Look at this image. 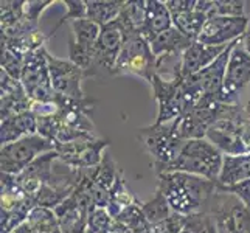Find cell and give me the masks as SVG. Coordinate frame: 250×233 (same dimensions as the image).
Instances as JSON below:
<instances>
[{"instance_id":"1","label":"cell","mask_w":250,"mask_h":233,"mask_svg":"<svg viewBox=\"0 0 250 233\" xmlns=\"http://www.w3.org/2000/svg\"><path fill=\"white\" fill-rule=\"evenodd\" d=\"M157 190L167 197L172 212L191 216L208 212L218 185L205 177L188 172H163L159 174Z\"/></svg>"},{"instance_id":"2","label":"cell","mask_w":250,"mask_h":233,"mask_svg":"<svg viewBox=\"0 0 250 233\" xmlns=\"http://www.w3.org/2000/svg\"><path fill=\"white\" fill-rule=\"evenodd\" d=\"M224 154L210 140H188L179 157L162 169L163 172H188L218 182Z\"/></svg>"},{"instance_id":"3","label":"cell","mask_w":250,"mask_h":233,"mask_svg":"<svg viewBox=\"0 0 250 233\" xmlns=\"http://www.w3.org/2000/svg\"><path fill=\"white\" fill-rule=\"evenodd\" d=\"M132 33L139 31L134 30L125 11H122L117 21L101 27L100 38L93 50V63L92 67L85 72V78L97 76L98 73H114L115 64L123 50L126 38Z\"/></svg>"},{"instance_id":"4","label":"cell","mask_w":250,"mask_h":233,"mask_svg":"<svg viewBox=\"0 0 250 233\" xmlns=\"http://www.w3.org/2000/svg\"><path fill=\"white\" fill-rule=\"evenodd\" d=\"M177 120L163 125L154 123L148 127L139 129L137 132V139L143 143L145 149L152 157V165L157 174L179 157L187 143L176 134Z\"/></svg>"},{"instance_id":"5","label":"cell","mask_w":250,"mask_h":233,"mask_svg":"<svg viewBox=\"0 0 250 233\" xmlns=\"http://www.w3.org/2000/svg\"><path fill=\"white\" fill-rule=\"evenodd\" d=\"M156 73L157 58L152 53L151 44L140 33L129 34L112 75H135L152 84Z\"/></svg>"},{"instance_id":"6","label":"cell","mask_w":250,"mask_h":233,"mask_svg":"<svg viewBox=\"0 0 250 233\" xmlns=\"http://www.w3.org/2000/svg\"><path fill=\"white\" fill-rule=\"evenodd\" d=\"M56 149L55 142L47 140L39 134H33L23 139L2 145L0 149V169L3 174L17 176L28 168L41 155Z\"/></svg>"},{"instance_id":"7","label":"cell","mask_w":250,"mask_h":233,"mask_svg":"<svg viewBox=\"0 0 250 233\" xmlns=\"http://www.w3.org/2000/svg\"><path fill=\"white\" fill-rule=\"evenodd\" d=\"M207 213L218 233H250V209L235 194L216 190Z\"/></svg>"},{"instance_id":"8","label":"cell","mask_w":250,"mask_h":233,"mask_svg":"<svg viewBox=\"0 0 250 233\" xmlns=\"http://www.w3.org/2000/svg\"><path fill=\"white\" fill-rule=\"evenodd\" d=\"M21 83L33 103L55 101L56 92L53 89V84H51L45 47L31 51L23 58Z\"/></svg>"},{"instance_id":"9","label":"cell","mask_w":250,"mask_h":233,"mask_svg":"<svg viewBox=\"0 0 250 233\" xmlns=\"http://www.w3.org/2000/svg\"><path fill=\"white\" fill-rule=\"evenodd\" d=\"M182 76L163 78L159 73L154 75L152 80V97L159 105V114L156 123H171L185 114L184 105V90H182Z\"/></svg>"},{"instance_id":"10","label":"cell","mask_w":250,"mask_h":233,"mask_svg":"<svg viewBox=\"0 0 250 233\" xmlns=\"http://www.w3.org/2000/svg\"><path fill=\"white\" fill-rule=\"evenodd\" d=\"M110 146V140L87 137L72 143L56 145V152L59 154V162L75 169L97 168L103 162L106 149Z\"/></svg>"},{"instance_id":"11","label":"cell","mask_w":250,"mask_h":233,"mask_svg":"<svg viewBox=\"0 0 250 233\" xmlns=\"http://www.w3.org/2000/svg\"><path fill=\"white\" fill-rule=\"evenodd\" d=\"M250 84V55L241 44H236L230 55L226 80L218 97V103L229 106L239 105V95Z\"/></svg>"},{"instance_id":"12","label":"cell","mask_w":250,"mask_h":233,"mask_svg":"<svg viewBox=\"0 0 250 233\" xmlns=\"http://www.w3.org/2000/svg\"><path fill=\"white\" fill-rule=\"evenodd\" d=\"M47 63L51 76V84L56 95H61L72 100H83L85 95L83 92V80L85 73L83 68L75 65L70 59H59L51 56L47 51Z\"/></svg>"},{"instance_id":"13","label":"cell","mask_w":250,"mask_h":233,"mask_svg":"<svg viewBox=\"0 0 250 233\" xmlns=\"http://www.w3.org/2000/svg\"><path fill=\"white\" fill-rule=\"evenodd\" d=\"M250 25V19L244 17H211L205 22L197 42L204 45L222 47L241 39Z\"/></svg>"},{"instance_id":"14","label":"cell","mask_w":250,"mask_h":233,"mask_svg":"<svg viewBox=\"0 0 250 233\" xmlns=\"http://www.w3.org/2000/svg\"><path fill=\"white\" fill-rule=\"evenodd\" d=\"M58 160H59V154L55 149L38 157L28 168H25L21 174L16 176L17 184L21 185L25 194L34 199V196L39 193V190L53 176L55 165Z\"/></svg>"},{"instance_id":"15","label":"cell","mask_w":250,"mask_h":233,"mask_svg":"<svg viewBox=\"0 0 250 233\" xmlns=\"http://www.w3.org/2000/svg\"><path fill=\"white\" fill-rule=\"evenodd\" d=\"M219 103L210 107H194L177 120L176 134L185 142L205 139L207 131L218 118Z\"/></svg>"},{"instance_id":"16","label":"cell","mask_w":250,"mask_h":233,"mask_svg":"<svg viewBox=\"0 0 250 233\" xmlns=\"http://www.w3.org/2000/svg\"><path fill=\"white\" fill-rule=\"evenodd\" d=\"M229 45L211 47V45H204L201 42L194 41L193 44L184 51L182 58H180V76L189 78L196 73H199L205 67H208L211 63L216 61Z\"/></svg>"},{"instance_id":"17","label":"cell","mask_w":250,"mask_h":233,"mask_svg":"<svg viewBox=\"0 0 250 233\" xmlns=\"http://www.w3.org/2000/svg\"><path fill=\"white\" fill-rule=\"evenodd\" d=\"M193 42L194 41H189L188 38H185L172 25L171 28L160 33L157 38H154L149 44L154 56L157 59H165V58H180Z\"/></svg>"},{"instance_id":"18","label":"cell","mask_w":250,"mask_h":233,"mask_svg":"<svg viewBox=\"0 0 250 233\" xmlns=\"http://www.w3.org/2000/svg\"><path fill=\"white\" fill-rule=\"evenodd\" d=\"M33 134H38V117L31 110L2 120V123H0V142L2 145L17 142Z\"/></svg>"},{"instance_id":"19","label":"cell","mask_w":250,"mask_h":233,"mask_svg":"<svg viewBox=\"0 0 250 233\" xmlns=\"http://www.w3.org/2000/svg\"><path fill=\"white\" fill-rule=\"evenodd\" d=\"M172 27V16L165 2L159 0H146V22L142 31V36L151 42L160 33Z\"/></svg>"},{"instance_id":"20","label":"cell","mask_w":250,"mask_h":233,"mask_svg":"<svg viewBox=\"0 0 250 233\" xmlns=\"http://www.w3.org/2000/svg\"><path fill=\"white\" fill-rule=\"evenodd\" d=\"M250 179V152L239 155H224L218 187H233Z\"/></svg>"},{"instance_id":"21","label":"cell","mask_w":250,"mask_h":233,"mask_svg":"<svg viewBox=\"0 0 250 233\" xmlns=\"http://www.w3.org/2000/svg\"><path fill=\"white\" fill-rule=\"evenodd\" d=\"M196 11L211 17H244L246 2L243 0H196Z\"/></svg>"},{"instance_id":"22","label":"cell","mask_w":250,"mask_h":233,"mask_svg":"<svg viewBox=\"0 0 250 233\" xmlns=\"http://www.w3.org/2000/svg\"><path fill=\"white\" fill-rule=\"evenodd\" d=\"M87 3V19L100 27L114 22L122 14L126 2L122 0H85Z\"/></svg>"},{"instance_id":"23","label":"cell","mask_w":250,"mask_h":233,"mask_svg":"<svg viewBox=\"0 0 250 233\" xmlns=\"http://www.w3.org/2000/svg\"><path fill=\"white\" fill-rule=\"evenodd\" d=\"M139 204L142 202L137 199L135 194L129 190L123 176L120 174L117 182L110 190V201L107 205V212L110 213V216L115 219L125 209H127V207H131V205H139Z\"/></svg>"},{"instance_id":"24","label":"cell","mask_w":250,"mask_h":233,"mask_svg":"<svg viewBox=\"0 0 250 233\" xmlns=\"http://www.w3.org/2000/svg\"><path fill=\"white\" fill-rule=\"evenodd\" d=\"M207 21H208L207 16L199 11H196V10L189 11V13L172 16V25H174V28H177L189 41H197Z\"/></svg>"},{"instance_id":"25","label":"cell","mask_w":250,"mask_h":233,"mask_svg":"<svg viewBox=\"0 0 250 233\" xmlns=\"http://www.w3.org/2000/svg\"><path fill=\"white\" fill-rule=\"evenodd\" d=\"M27 224L36 233H61L55 210L47 207H34L28 214Z\"/></svg>"},{"instance_id":"26","label":"cell","mask_w":250,"mask_h":233,"mask_svg":"<svg viewBox=\"0 0 250 233\" xmlns=\"http://www.w3.org/2000/svg\"><path fill=\"white\" fill-rule=\"evenodd\" d=\"M142 212L145 214L146 221H148L152 227L165 222L172 214V210L167 201V197L163 196L159 190H156V196H154L152 199L142 204Z\"/></svg>"},{"instance_id":"27","label":"cell","mask_w":250,"mask_h":233,"mask_svg":"<svg viewBox=\"0 0 250 233\" xmlns=\"http://www.w3.org/2000/svg\"><path fill=\"white\" fill-rule=\"evenodd\" d=\"M72 30H73L72 38L76 44L95 50V44H97L101 33V27L98 23H95L89 19H80L72 22Z\"/></svg>"},{"instance_id":"28","label":"cell","mask_w":250,"mask_h":233,"mask_svg":"<svg viewBox=\"0 0 250 233\" xmlns=\"http://www.w3.org/2000/svg\"><path fill=\"white\" fill-rule=\"evenodd\" d=\"M120 174H122V172L117 169V163L110 157V154L106 151L103 162L100 163V167H97V171H95V184L110 191Z\"/></svg>"},{"instance_id":"29","label":"cell","mask_w":250,"mask_h":233,"mask_svg":"<svg viewBox=\"0 0 250 233\" xmlns=\"http://www.w3.org/2000/svg\"><path fill=\"white\" fill-rule=\"evenodd\" d=\"M87 227L97 233H115L117 222L110 216L107 209H93L89 213Z\"/></svg>"},{"instance_id":"30","label":"cell","mask_w":250,"mask_h":233,"mask_svg":"<svg viewBox=\"0 0 250 233\" xmlns=\"http://www.w3.org/2000/svg\"><path fill=\"white\" fill-rule=\"evenodd\" d=\"M25 2H14V0H2L0 2V21L2 30L13 27L23 17Z\"/></svg>"},{"instance_id":"31","label":"cell","mask_w":250,"mask_h":233,"mask_svg":"<svg viewBox=\"0 0 250 233\" xmlns=\"http://www.w3.org/2000/svg\"><path fill=\"white\" fill-rule=\"evenodd\" d=\"M22 70H23V58L16 55L14 51L8 48L2 50V72L10 75L14 80L21 81Z\"/></svg>"},{"instance_id":"32","label":"cell","mask_w":250,"mask_h":233,"mask_svg":"<svg viewBox=\"0 0 250 233\" xmlns=\"http://www.w3.org/2000/svg\"><path fill=\"white\" fill-rule=\"evenodd\" d=\"M64 5L67 6V13L64 14L61 22L58 23V27L53 30V34L64 22L72 23L80 19H87V3H85L84 0H64Z\"/></svg>"},{"instance_id":"33","label":"cell","mask_w":250,"mask_h":233,"mask_svg":"<svg viewBox=\"0 0 250 233\" xmlns=\"http://www.w3.org/2000/svg\"><path fill=\"white\" fill-rule=\"evenodd\" d=\"M61 127H62V125H61V120H59L58 114L53 115V117H41V118H38V134L41 137H44V139H47V140L55 142L56 137H58V132L61 131Z\"/></svg>"},{"instance_id":"34","label":"cell","mask_w":250,"mask_h":233,"mask_svg":"<svg viewBox=\"0 0 250 233\" xmlns=\"http://www.w3.org/2000/svg\"><path fill=\"white\" fill-rule=\"evenodd\" d=\"M211 216L208 213L191 214L187 219V226L184 233H210Z\"/></svg>"},{"instance_id":"35","label":"cell","mask_w":250,"mask_h":233,"mask_svg":"<svg viewBox=\"0 0 250 233\" xmlns=\"http://www.w3.org/2000/svg\"><path fill=\"white\" fill-rule=\"evenodd\" d=\"M51 3H53V0H45V2L28 0V2H25V6H23V16L27 17L28 21H31L34 25H38V21H39L42 11H44L45 8Z\"/></svg>"},{"instance_id":"36","label":"cell","mask_w":250,"mask_h":233,"mask_svg":"<svg viewBox=\"0 0 250 233\" xmlns=\"http://www.w3.org/2000/svg\"><path fill=\"white\" fill-rule=\"evenodd\" d=\"M218 190L235 194L241 202L250 209V179L244 180V182H241V184H236L233 187H218Z\"/></svg>"},{"instance_id":"37","label":"cell","mask_w":250,"mask_h":233,"mask_svg":"<svg viewBox=\"0 0 250 233\" xmlns=\"http://www.w3.org/2000/svg\"><path fill=\"white\" fill-rule=\"evenodd\" d=\"M165 5L168 6L171 16H176V14L194 11L196 0H167Z\"/></svg>"},{"instance_id":"38","label":"cell","mask_w":250,"mask_h":233,"mask_svg":"<svg viewBox=\"0 0 250 233\" xmlns=\"http://www.w3.org/2000/svg\"><path fill=\"white\" fill-rule=\"evenodd\" d=\"M241 44H243V47L246 48V51L250 55V25H249L246 34H244L243 38H241Z\"/></svg>"},{"instance_id":"39","label":"cell","mask_w":250,"mask_h":233,"mask_svg":"<svg viewBox=\"0 0 250 233\" xmlns=\"http://www.w3.org/2000/svg\"><path fill=\"white\" fill-rule=\"evenodd\" d=\"M13 233H36V232H34L30 226H28V224L27 222H23L22 224V226H19V227H17Z\"/></svg>"},{"instance_id":"40","label":"cell","mask_w":250,"mask_h":233,"mask_svg":"<svg viewBox=\"0 0 250 233\" xmlns=\"http://www.w3.org/2000/svg\"><path fill=\"white\" fill-rule=\"evenodd\" d=\"M243 107H244V110H246L247 117L250 118V97H249V100H247V103H246V106H243Z\"/></svg>"},{"instance_id":"41","label":"cell","mask_w":250,"mask_h":233,"mask_svg":"<svg viewBox=\"0 0 250 233\" xmlns=\"http://www.w3.org/2000/svg\"><path fill=\"white\" fill-rule=\"evenodd\" d=\"M210 233H218V230H216V226H214L213 219H211V222H210Z\"/></svg>"}]
</instances>
